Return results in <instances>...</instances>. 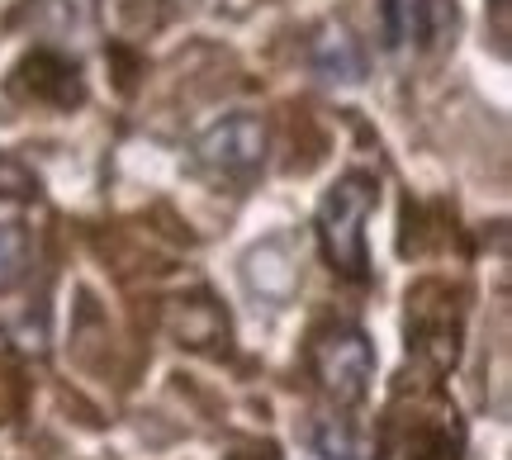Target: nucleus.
<instances>
[{
	"instance_id": "nucleus-1",
	"label": "nucleus",
	"mask_w": 512,
	"mask_h": 460,
	"mask_svg": "<svg viewBox=\"0 0 512 460\" xmlns=\"http://www.w3.org/2000/svg\"><path fill=\"white\" fill-rule=\"evenodd\" d=\"M375 209V176L351 171L332 185L318 204V242L328 252L332 271L347 280H366V219Z\"/></svg>"
},
{
	"instance_id": "nucleus-2",
	"label": "nucleus",
	"mask_w": 512,
	"mask_h": 460,
	"mask_svg": "<svg viewBox=\"0 0 512 460\" xmlns=\"http://www.w3.org/2000/svg\"><path fill=\"white\" fill-rule=\"evenodd\" d=\"M309 361H313L318 385L328 389L337 404H356L370 389V375H375V347H370V337L361 328H347V323L318 332Z\"/></svg>"
},
{
	"instance_id": "nucleus-3",
	"label": "nucleus",
	"mask_w": 512,
	"mask_h": 460,
	"mask_svg": "<svg viewBox=\"0 0 512 460\" xmlns=\"http://www.w3.org/2000/svg\"><path fill=\"white\" fill-rule=\"evenodd\" d=\"M195 157L219 176H247L266 162V124L256 114H228L214 129L200 133Z\"/></svg>"
},
{
	"instance_id": "nucleus-4",
	"label": "nucleus",
	"mask_w": 512,
	"mask_h": 460,
	"mask_svg": "<svg viewBox=\"0 0 512 460\" xmlns=\"http://www.w3.org/2000/svg\"><path fill=\"white\" fill-rule=\"evenodd\" d=\"M19 86H29L34 100H53V105H81V81H76V67L62 62L57 53H34L24 67H19Z\"/></svg>"
},
{
	"instance_id": "nucleus-5",
	"label": "nucleus",
	"mask_w": 512,
	"mask_h": 460,
	"mask_svg": "<svg viewBox=\"0 0 512 460\" xmlns=\"http://www.w3.org/2000/svg\"><path fill=\"white\" fill-rule=\"evenodd\" d=\"M437 34V0H384V43L413 48Z\"/></svg>"
},
{
	"instance_id": "nucleus-6",
	"label": "nucleus",
	"mask_w": 512,
	"mask_h": 460,
	"mask_svg": "<svg viewBox=\"0 0 512 460\" xmlns=\"http://www.w3.org/2000/svg\"><path fill=\"white\" fill-rule=\"evenodd\" d=\"M313 67L328 81H361L366 76V53H361V43L347 29H328L313 43Z\"/></svg>"
},
{
	"instance_id": "nucleus-7",
	"label": "nucleus",
	"mask_w": 512,
	"mask_h": 460,
	"mask_svg": "<svg viewBox=\"0 0 512 460\" xmlns=\"http://www.w3.org/2000/svg\"><path fill=\"white\" fill-rule=\"evenodd\" d=\"M29 271V233L19 223H0V290H10Z\"/></svg>"
},
{
	"instance_id": "nucleus-8",
	"label": "nucleus",
	"mask_w": 512,
	"mask_h": 460,
	"mask_svg": "<svg viewBox=\"0 0 512 460\" xmlns=\"http://www.w3.org/2000/svg\"><path fill=\"white\" fill-rule=\"evenodd\" d=\"M313 446L328 460H361V446H356V437H351V427L342 423V418H328V427H318V432H313Z\"/></svg>"
},
{
	"instance_id": "nucleus-9",
	"label": "nucleus",
	"mask_w": 512,
	"mask_h": 460,
	"mask_svg": "<svg viewBox=\"0 0 512 460\" xmlns=\"http://www.w3.org/2000/svg\"><path fill=\"white\" fill-rule=\"evenodd\" d=\"M38 181L29 166H19L15 157H0V200H34Z\"/></svg>"
},
{
	"instance_id": "nucleus-10",
	"label": "nucleus",
	"mask_w": 512,
	"mask_h": 460,
	"mask_svg": "<svg viewBox=\"0 0 512 460\" xmlns=\"http://www.w3.org/2000/svg\"><path fill=\"white\" fill-rule=\"evenodd\" d=\"M494 5H498V10H508V0H494Z\"/></svg>"
}]
</instances>
